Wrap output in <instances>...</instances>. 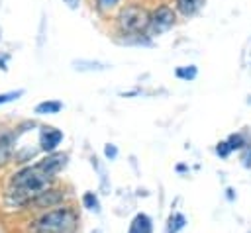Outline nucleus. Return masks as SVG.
I'll return each mask as SVG.
<instances>
[{
	"mask_svg": "<svg viewBox=\"0 0 251 233\" xmlns=\"http://www.w3.org/2000/svg\"><path fill=\"white\" fill-rule=\"evenodd\" d=\"M73 67H75L76 70H106L110 65H108V63H100V61L78 59V61H73Z\"/></svg>",
	"mask_w": 251,
	"mask_h": 233,
	"instance_id": "nucleus-10",
	"label": "nucleus"
},
{
	"mask_svg": "<svg viewBox=\"0 0 251 233\" xmlns=\"http://www.w3.org/2000/svg\"><path fill=\"white\" fill-rule=\"evenodd\" d=\"M6 59H8L6 55H0V69H2V70H6V69H8V67H6Z\"/></svg>",
	"mask_w": 251,
	"mask_h": 233,
	"instance_id": "nucleus-23",
	"label": "nucleus"
},
{
	"mask_svg": "<svg viewBox=\"0 0 251 233\" xmlns=\"http://www.w3.org/2000/svg\"><path fill=\"white\" fill-rule=\"evenodd\" d=\"M78 225V217L71 208H55L45 211L35 223V233H75Z\"/></svg>",
	"mask_w": 251,
	"mask_h": 233,
	"instance_id": "nucleus-2",
	"label": "nucleus"
},
{
	"mask_svg": "<svg viewBox=\"0 0 251 233\" xmlns=\"http://www.w3.org/2000/svg\"><path fill=\"white\" fill-rule=\"evenodd\" d=\"M104 155H106V159L114 161V159L118 157V149H116V145H106V147H104Z\"/></svg>",
	"mask_w": 251,
	"mask_h": 233,
	"instance_id": "nucleus-20",
	"label": "nucleus"
},
{
	"mask_svg": "<svg viewBox=\"0 0 251 233\" xmlns=\"http://www.w3.org/2000/svg\"><path fill=\"white\" fill-rule=\"evenodd\" d=\"M63 2H65L69 8H76V6H78V0H63Z\"/></svg>",
	"mask_w": 251,
	"mask_h": 233,
	"instance_id": "nucleus-24",
	"label": "nucleus"
},
{
	"mask_svg": "<svg viewBox=\"0 0 251 233\" xmlns=\"http://www.w3.org/2000/svg\"><path fill=\"white\" fill-rule=\"evenodd\" d=\"M176 4H178V10L184 16H192V14H196L202 8L204 0H176Z\"/></svg>",
	"mask_w": 251,
	"mask_h": 233,
	"instance_id": "nucleus-13",
	"label": "nucleus"
},
{
	"mask_svg": "<svg viewBox=\"0 0 251 233\" xmlns=\"http://www.w3.org/2000/svg\"><path fill=\"white\" fill-rule=\"evenodd\" d=\"M184 225H186V217L182 213L175 211L167 219V233H178L180 229H184Z\"/></svg>",
	"mask_w": 251,
	"mask_h": 233,
	"instance_id": "nucleus-11",
	"label": "nucleus"
},
{
	"mask_svg": "<svg viewBox=\"0 0 251 233\" xmlns=\"http://www.w3.org/2000/svg\"><path fill=\"white\" fill-rule=\"evenodd\" d=\"M61 108H63L61 102H57V100H45V102H41V104L35 106V114H39V116L57 114V112H61Z\"/></svg>",
	"mask_w": 251,
	"mask_h": 233,
	"instance_id": "nucleus-12",
	"label": "nucleus"
},
{
	"mask_svg": "<svg viewBox=\"0 0 251 233\" xmlns=\"http://www.w3.org/2000/svg\"><path fill=\"white\" fill-rule=\"evenodd\" d=\"M173 23H175V14H173V10H171L169 6H159L157 12H155L153 18H151L149 27H151L153 33H161V31H167Z\"/></svg>",
	"mask_w": 251,
	"mask_h": 233,
	"instance_id": "nucleus-4",
	"label": "nucleus"
},
{
	"mask_svg": "<svg viewBox=\"0 0 251 233\" xmlns=\"http://www.w3.org/2000/svg\"><path fill=\"white\" fill-rule=\"evenodd\" d=\"M241 161H243V166H247V168H249V166H251V151H247V153L243 155V159H241Z\"/></svg>",
	"mask_w": 251,
	"mask_h": 233,
	"instance_id": "nucleus-22",
	"label": "nucleus"
},
{
	"mask_svg": "<svg viewBox=\"0 0 251 233\" xmlns=\"http://www.w3.org/2000/svg\"><path fill=\"white\" fill-rule=\"evenodd\" d=\"M227 145H229V149L233 151V149H243L247 143H245V137H243L241 133H233V135L227 137Z\"/></svg>",
	"mask_w": 251,
	"mask_h": 233,
	"instance_id": "nucleus-16",
	"label": "nucleus"
},
{
	"mask_svg": "<svg viewBox=\"0 0 251 233\" xmlns=\"http://www.w3.org/2000/svg\"><path fill=\"white\" fill-rule=\"evenodd\" d=\"M0 39H2V31H0Z\"/></svg>",
	"mask_w": 251,
	"mask_h": 233,
	"instance_id": "nucleus-27",
	"label": "nucleus"
},
{
	"mask_svg": "<svg viewBox=\"0 0 251 233\" xmlns=\"http://www.w3.org/2000/svg\"><path fill=\"white\" fill-rule=\"evenodd\" d=\"M65 163H67V155H63V153H49L43 161L37 163V166L41 170H45L49 176H55L65 166Z\"/></svg>",
	"mask_w": 251,
	"mask_h": 233,
	"instance_id": "nucleus-6",
	"label": "nucleus"
},
{
	"mask_svg": "<svg viewBox=\"0 0 251 233\" xmlns=\"http://www.w3.org/2000/svg\"><path fill=\"white\" fill-rule=\"evenodd\" d=\"M149 23H151V18L147 10L135 4L124 8L118 16V27L122 33H141L149 27Z\"/></svg>",
	"mask_w": 251,
	"mask_h": 233,
	"instance_id": "nucleus-3",
	"label": "nucleus"
},
{
	"mask_svg": "<svg viewBox=\"0 0 251 233\" xmlns=\"http://www.w3.org/2000/svg\"><path fill=\"white\" fill-rule=\"evenodd\" d=\"M216 153H218L220 157H224V159H226V157L231 153V149H229L227 141H220V143H218V147H216Z\"/></svg>",
	"mask_w": 251,
	"mask_h": 233,
	"instance_id": "nucleus-19",
	"label": "nucleus"
},
{
	"mask_svg": "<svg viewBox=\"0 0 251 233\" xmlns=\"http://www.w3.org/2000/svg\"><path fill=\"white\" fill-rule=\"evenodd\" d=\"M92 233H102V231H100V229H94V231H92Z\"/></svg>",
	"mask_w": 251,
	"mask_h": 233,
	"instance_id": "nucleus-25",
	"label": "nucleus"
},
{
	"mask_svg": "<svg viewBox=\"0 0 251 233\" xmlns=\"http://www.w3.org/2000/svg\"><path fill=\"white\" fill-rule=\"evenodd\" d=\"M61 200H63V194H61L59 190H47V192H43L41 196H37V198L33 200V204L39 206V208H55Z\"/></svg>",
	"mask_w": 251,
	"mask_h": 233,
	"instance_id": "nucleus-9",
	"label": "nucleus"
},
{
	"mask_svg": "<svg viewBox=\"0 0 251 233\" xmlns=\"http://www.w3.org/2000/svg\"><path fill=\"white\" fill-rule=\"evenodd\" d=\"M96 2H98V6H100V8H110V6L118 4V0H96Z\"/></svg>",
	"mask_w": 251,
	"mask_h": 233,
	"instance_id": "nucleus-21",
	"label": "nucleus"
},
{
	"mask_svg": "<svg viewBox=\"0 0 251 233\" xmlns=\"http://www.w3.org/2000/svg\"><path fill=\"white\" fill-rule=\"evenodd\" d=\"M14 143H16V135L12 131H0V166H4L12 159Z\"/></svg>",
	"mask_w": 251,
	"mask_h": 233,
	"instance_id": "nucleus-7",
	"label": "nucleus"
},
{
	"mask_svg": "<svg viewBox=\"0 0 251 233\" xmlns=\"http://www.w3.org/2000/svg\"><path fill=\"white\" fill-rule=\"evenodd\" d=\"M51 180H53V176H49L37 164L25 166L12 176L10 188H8V198L16 206H25V204L33 202L37 196H41L43 192H47L51 186Z\"/></svg>",
	"mask_w": 251,
	"mask_h": 233,
	"instance_id": "nucleus-1",
	"label": "nucleus"
},
{
	"mask_svg": "<svg viewBox=\"0 0 251 233\" xmlns=\"http://www.w3.org/2000/svg\"><path fill=\"white\" fill-rule=\"evenodd\" d=\"M175 74L178 76V78H182V80H192V78H196V74H198V70H196V67H178L176 70H175Z\"/></svg>",
	"mask_w": 251,
	"mask_h": 233,
	"instance_id": "nucleus-15",
	"label": "nucleus"
},
{
	"mask_svg": "<svg viewBox=\"0 0 251 233\" xmlns=\"http://www.w3.org/2000/svg\"><path fill=\"white\" fill-rule=\"evenodd\" d=\"M63 133L55 127H41L39 131V149L45 153H55L57 145L61 143Z\"/></svg>",
	"mask_w": 251,
	"mask_h": 233,
	"instance_id": "nucleus-5",
	"label": "nucleus"
},
{
	"mask_svg": "<svg viewBox=\"0 0 251 233\" xmlns=\"http://www.w3.org/2000/svg\"><path fill=\"white\" fill-rule=\"evenodd\" d=\"M82 204H84V208L86 210H92V211H100V202H98V198H96V194L94 192H86L84 196H82Z\"/></svg>",
	"mask_w": 251,
	"mask_h": 233,
	"instance_id": "nucleus-14",
	"label": "nucleus"
},
{
	"mask_svg": "<svg viewBox=\"0 0 251 233\" xmlns=\"http://www.w3.org/2000/svg\"><path fill=\"white\" fill-rule=\"evenodd\" d=\"M241 65L251 67V39L245 43V49H243V55H241Z\"/></svg>",
	"mask_w": 251,
	"mask_h": 233,
	"instance_id": "nucleus-18",
	"label": "nucleus"
},
{
	"mask_svg": "<svg viewBox=\"0 0 251 233\" xmlns=\"http://www.w3.org/2000/svg\"><path fill=\"white\" fill-rule=\"evenodd\" d=\"M24 94V90H14V92H4L0 94V104H6V102H12L16 98H20Z\"/></svg>",
	"mask_w": 251,
	"mask_h": 233,
	"instance_id": "nucleus-17",
	"label": "nucleus"
},
{
	"mask_svg": "<svg viewBox=\"0 0 251 233\" xmlns=\"http://www.w3.org/2000/svg\"><path fill=\"white\" fill-rule=\"evenodd\" d=\"M127 233H153V221L147 213H135L129 223Z\"/></svg>",
	"mask_w": 251,
	"mask_h": 233,
	"instance_id": "nucleus-8",
	"label": "nucleus"
},
{
	"mask_svg": "<svg viewBox=\"0 0 251 233\" xmlns=\"http://www.w3.org/2000/svg\"><path fill=\"white\" fill-rule=\"evenodd\" d=\"M247 102H249V104H251V96H249V100H247Z\"/></svg>",
	"mask_w": 251,
	"mask_h": 233,
	"instance_id": "nucleus-26",
	"label": "nucleus"
}]
</instances>
